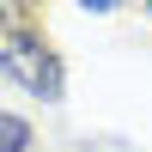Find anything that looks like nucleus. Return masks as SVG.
Masks as SVG:
<instances>
[{"label": "nucleus", "mask_w": 152, "mask_h": 152, "mask_svg": "<svg viewBox=\"0 0 152 152\" xmlns=\"http://www.w3.org/2000/svg\"><path fill=\"white\" fill-rule=\"evenodd\" d=\"M0 67H6L12 79H24L37 97H61V61L49 55V49L18 24V12H6V6H0Z\"/></svg>", "instance_id": "obj_1"}, {"label": "nucleus", "mask_w": 152, "mask_h": 152, "mask_svg": "<svg viewBox=\"0 0 152 152\" xmlns=\"http://www.w3.org/2000/svg\"><path fill=\"white\" fill-rule=\"evenodd\" d=\"M24 146H31V122L0 110V152H24Z\"/></svg>", "instance_id": "obj_2"}]
</instances>
